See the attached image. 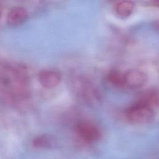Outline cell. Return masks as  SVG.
<instances>
[{"label": "cell", "instance_id": "obj_9", "mask_svg": "<svg viewBox=\"0 0 159 159\" xmlns=\"http://www.w3.org/2000/svg\"><path fill=\"white\" fill-rule=\"evenodd\" d=\"M108 81L113 85L117 87L125 86L124 75L117 70H112L107 74Z\"/></svg>", "mask_w": 159, "mask_h": 159}, {"label": "cell", "instance_id": "obj_1", "mask_svg": "<svg viewBox=\"0 0 159 159\" xmlns=\"http://www.w3.org/2000/svg\"><path fill=\"white\" fill-rule=\"evenodd\" d=\"M125 115L129 122L139 124L150 123L155 117L153 109L139 101L128 107Z\"/></svg>", "mask_w": 159, "mask_h": 159}, {"label": "cell", "instance_id": "obj_6", "mask_svg": "<svg viewBox=\"0 0 159 159\" xmlns=\"http://www.w3.org/2000/svg\"><path fill=\"white\" fill-rule=\"evenodd\" d=\"M134 4L130 1H122L118 2L115 6L116 14L121 18L129 17L133 12Z\"/></svg>", "mask_w": 159, "mask_h": 159}, {"label": "cell", "instance_id": "obj_2", "mask_svg": "<svg viewBox=\"0 0 159 159\" xmlns=\"http://www.w3.org/2000/svg\"><path fill=\"white\" fill-rule=\"evenodd\" d=\"M40 84L45 88H54L57 86L61 80V74L54 70H43L38 73Z\"/></svg>", "mask_w": 159, "mask_h": 159}, {"label": "cell", "instance_id": "obj_5", "mask_svg": "<svg viewBox=\"0 0 159 159\" xmlns=\"http://www.w3.org/2000/svg\"><path fill=\"white\" fill-rule=\"evenodd\" d=\"M26 9L20 6H16L11 9L7 16V21L11 25H18L22 24L27 18Z\"/></svg>", "mask_w": 159, "mask_h": 159}, {"label": "cell", "instance_id": "obj_3", "mask_svg": "<svg viewBox=\"0 0 159 159\" xmlns=\"http://www.w3.org/2000/svg\"><path fill=\"white\" fill-rule=\"evenodd\" d=\"M78 135L86 141L93 142L99 139L100 132L98 127L89 122H81L76 125Z\"/></svg>", "mask_w": 159, "mask_h": 159}, {"label": "cell", "instance_id": "obj_8", "mask_svg": "<svg viewBox=\"0 0 159 159\" xmlns=\"http://www.w3.org/2000/svg\"><path fill=\"white\" fill-rule=\"evenodd\" d=\"M139 102L148 106L153 109L159 106V93L157 91H150L147 92Z\"/></svg>", "mask_w": 159, "mask_h": 159}, {"label": "cell", "instance_id": "obj_10", "mask_svg": "<svg viewBox=\"0 0 159 159\" xmlns=\"http://www.w3.org/2000/svg\"><path fill=\"white\" fill-rule=\"evenodd\" d=\"M153 6H155L156 7H159V1H154V2H153Z\"/></svg>", "mask_w": 159, "mask_h": 159}, {"label": "cell", "instance_id": "obj_4", "mask_svg": "<svg viewBox=\"0 0 159 159\" xmlns=\"http://www.w3.org/2000/svg\"><path fill=\"white\" fill-rule=\"evenodd\" d=\"M125 86L130 89L142 88L147 81L146 75L137 70H130L124 74Z\"/></svg>", "mask_w": 159, "mask_h": 159}, {"label": "cell", "instance_id": "obj_7", "mask_svg": "<svg viewBox=\"0 0 159 159\" xmlns=\"http://www.w3.org/2000/svg\"><path fill=\"white\" fill-rule=\"evenodd\" d=\"M55 144V139L50 135L43 134L37 136L32 140V145L35 148H50Z\"/></svg>", "mask_w": 159, "mask_h": 159}]
</instances>
